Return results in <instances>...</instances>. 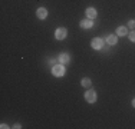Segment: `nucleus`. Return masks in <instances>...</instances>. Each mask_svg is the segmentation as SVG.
Instances as JSON below:
<instances>
[{
    "label": "nucleus",
    "instance_id": "obj_1",
    "mask_svg": "<svg viewBox=\"0 0 135 129\" xmlns=\"http://www.w3.org/2000/svg\"><path fill=\"white\" fill-rule=\"evenodd\" d=\"M66 69H65V64H55V66L52 67V75L56 76V77H62L63 75H65Z\"/></svg>",
    "mask_w": 135,
    "mask_h": 129
},
{
    "label": "nucleus",
    "instance_id": "obj_2",
    "mask_svg": "<svg viewBox=\"0 0 135 129\" xmlns=\"http://www.w3.org/2000/svg\"><path fill=\"white\" fill-rule=\"evenodd\" d=\"M85 101L88 103H95L96 102V92L92 89H88V92H85Z\"/></svg>",
    "mask_w": 135,
    "mask_h": 129
},
{
    "label": "nucleus",
    "instance_id": "obj_3",
    "mask_svg": "<svg viewBox=\"0 0 135 129\" xmlns=\"http://www.w3.org/2000/svg\"><path fill=\"white\" fill-rule=\"evenodd\" d=\"M68 36V30L66 27H57L56 32H55V37L57 39V40H63V39H66Z\"/></svg>",
    "mask_w": 135,
    "mask_h": 129
},
{
    "label": "nucleus",
    "instance_id": "obj_4",
    "mask_svg": "<svg viewBox=\"0 0 135 129\" xmlns=\"http://www.w3.org/2000/svg\"><path fill=\"white\" fill-rule=\"evenodd\" d=\"M91 46L94 47L95 50H101L102 47H104V40H102L101 37H95V39H92Z\"/></svg>",
    "mask_w": 135,
    "mask_h": 129
},
{
    "label": "nucleus",
    "instance_id": "obj_5",
    "mask_svg": "<svg viewBox=\"0 0 135 129\" xmlns=\"http://www.w3.org/2000/svg\"><path fill=\"white\" fill-rule=\"evenodd\" d=\"M36 16H37V19L43 20V19L47 17V10H46L45 7H39V9L36 10Z\"/></svg>",
    "mask_w": 135,
    "mask_h": 129
},
{
    "label": "nucleus",
    "instance_id": "obj_6",
    "mask_svg": "<svg viewBox=\"0 0 135 129\" xmlns=\"http://www.w3.org/2000/svg\"><path fill=\"white\" fill-rule=\"evenodd\" d=\"M85 13H86V17L88 19H95L96 16H98V12H96L94 7H88L85 10Z\"/></svg>",
    "mask_w": 135,
    "mask_h": 129
},
{
    "label": "nucleus",
    "instance_id": "obj_7",
    "mask_svg": "<svg viewBox=\"0 0 135 129\" xmlns=\"http://www.w3.org/2000/svg\"><path fill=\"white\" fill-rule=\"evenodd\" d=\"M92 26H94L92 19H85V20L81 22V27H82V29H91Z\"/></svg>",
    "mask_w": 135,
    "mask_h": 129
},
{
    "label": "nucleus",
    "instance_id": "obj_8",
    "mask_svg": "<svg viewBox=\"0 0 135 129\" xmlns=\"http://www.w3.org/2000/svg\"><path fill=\"white\" fill-rule=\"evenodd\" d=\"M107 42H108L109 46H114V44L118 43V36L117 34H109V36L107 37Z\"/></svg>",
    "mask_w": 135,
    "mask_h": 129
},
{
    "label": "nucleus",
    "instance_id": "obj_9",
    "mask_svg": "<svg viewBox=\"0 0 135 129\" xmlns=\"http://www.w3.org/2000/svg\"><path fill=\"white\" fill-rule=\"evenodd\" d=\"M115 34H117V36H125V34H128V29L125 27V26H119V27H117Z\"/></svg>",
    "mask_w": 135,
    "mask_h": 129
},
{
    "label": "nucleus",
    "instance_id": "obj_10",
    "mask_svg": "<svg viewBox=\"0 0 135 129\" xmlns=\"http://www.w3.org/2000/svg\"><path fill=\"white\" fill-rule=\"evenodd\" d=\"M59 62L62 64H68V63H69V54H68V53H62L59 56Z\"/></svg>",
    "mask_w": 135,
    "mask_h": 129
},
{
    "label": "nucleus",
    "instance_id": "obj_11",
    "mask_svg": "<svg viewBox=\"0 0 135 129\" xmlns=\"http://www.w3.org/2000/svg\"><path fill=\"white\" fill-rule=\"evenodd\" d=\"M81 83H82V86H83V88L89 89V88H91V85H92V80L89 79V77H83V79L81 80Z\"/></svg>",
    "mask_w": 135,
    "mask_h": 129
},
{
    "label": "nucleus",
    "instance_id": "obj_12",
    "mask_svg": "<svg viewBox=\"0 0 135 129\" xmlns=\"http://www.w3.org/2000/svg\"><path fill=\"white\" fill-rule=\"evenodd\" d=\"M128 37H129V40H131V42H134V43H135V30L131 32V33L128 34Z\"/></svg>",
    "mask_w": 135,
    "mask_h": 129
},
{
    "label": "nucleus",
    "instance_id": "obj_13",
    "mask_svg": "<svg viewBox=\"0 0 135 129\" xmlns=\"http://www.w3.org/2000/svg\"><path fill=\"white\" fill-rule=\"evenodd\" d=\"M128 27L135 29V20H129V22H128Z\"/></svg>",
    "mask_w": 135,
    "mask_h": 129
},
{
    "label": "nucleus",
    "instance_id": "obj_14",
    "mask_svg": "<svg viewBox=\"0 0 135 129\" xmlns=\"http://www.w3.org/2000/svg\"><path fill=\"white\" fill-rule=\"evenodd\" d=\"M0 128H3V129H6V128H9V126H7V125H6V123H2V125H0Z\"/></svg>",
    "mask_w": 135,
    "mask_h": 129
},
{
    "label": "nucleus",
    "instance_id": "obj_15",
    "mask_svg": "<svg viewBox=\"0 0 135 129\" xmlns=\"http://www.w3.org/2000/svg\"><path fill=\"white\" fill-rule=\"evenodd\" d=\"M13 128H16V129H20L22 126H20V125H19V123H16V125H15V126H13Z\"/></svg>",
    "mask_w": 135,
    "mask_h": 129
},
{
    "label": "nucleus",
    "instance_id": "obj_16",
    "mask_svg": "<svg viewBox=\"0 0 135 129\" xmlns=\"http://www.w3.org/2000/svg\"><path fill=\"white\" fill-rule=\"evenodd\" d=\"M132 106H134V108H135V98L132 99Z\"/></svg>",
    "mask_w": 135,
    "mask_h": 129
}]
</instances>
